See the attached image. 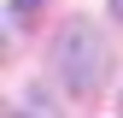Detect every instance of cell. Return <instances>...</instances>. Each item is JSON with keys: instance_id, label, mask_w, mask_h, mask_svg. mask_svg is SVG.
<instances>
[{"instance_id": "obj_1", "label": "cell", "mask_w": 123, "mask_h": 118, "mask_svg": "<svg viewBox=\"0 0 123 118\" xmlns=\"http://www.w3.org/2000/svg\"><path fill=\"white\" fill-rule=\"evenodd\" d=\"M53 65H59V83L70 95H94L100 77H105V41H100V30L94 24H70L53 41Z\"/></svg>"}, {"instance_id": "obj_2", "label": "cell", "mask_w": 123, "mask_h": 118, "mask_svg": "<svg viewBox=\"0 0 123 118\" xmlns=\"http://www.w3.org/2000/svg\"><path fill=\"white\" fill-rule=\"evenodd\" d=\"M35 6H41V0H12V18H29Z\"/></svg>"}, {"instance_id": "obj_3", "label": "cell", "mask_w": 123, "mask_h": 118, "mask_svg": "<svg viewBox=\"0 0 123 118\" xmlns=\"http://www.w3.org/2000/svg\"><path fill=\"white\" fill-rule=\"evenodd\" d=\"M111 18H123V0H111Z\"/></svg>"}]
</instances>
